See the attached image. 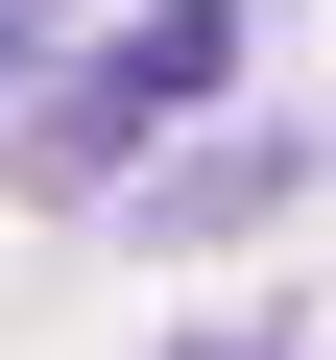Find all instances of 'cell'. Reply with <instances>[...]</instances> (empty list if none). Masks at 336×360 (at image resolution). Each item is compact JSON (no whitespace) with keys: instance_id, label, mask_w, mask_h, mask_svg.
Returning <instances> with one entry per match:
<instances>
[{"instance_id":"6da1fadb","label":"cell","mask_w":336,"mask_h":360,"mask_svg":"<svg viewBox=\"0 0 336 360\" xmlns=\"http://www.w3.org/2000/svg\"><path fill=\"white\" fill-rule=\"evenodd\" d=\"M217 72H240V25H217V0H168V25H144V49H96V96H72V120H49V144H72V168H120V144H144V120H193V96H217Z\"/></svg>"},{"instance_id":"7a4b0ae2","label":"cell","mask_w":336,"mask_h":360,"mask_svg":"<svg viewBox=\"0 0 336 360\" xmlns=\"http://www.w3.org/2000/svg\"><path fill=\"white\" fill-rule=\"evenodd\" d=\"M0 25H49V0H0Z\"/></svg>"},{"instance_id":"3957f363","label":"cell","mask_w":336,"mask_h":360,"mask_svg":"<svg viewBox=\"0 0 336 360\" xmlns=\"http://www.w3.org/2000/svg\"><path fill=\"white\" fill-rule=\"evenodd\" d=\"M193 360H240V336H193Z\"/></svg>"}]
</instances>
